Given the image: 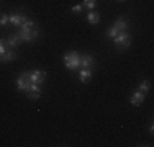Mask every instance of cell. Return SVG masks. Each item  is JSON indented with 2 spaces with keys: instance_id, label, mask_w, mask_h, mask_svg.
<instances>
[{
  "instance_id": "5bb4252c",
  "label": "cell",
  "mask_w": 154,
  "mask_h": 147,
  "mask_svg": "<svg viewBox=\"0 0 154 147\" xmlns=\"http://www.w3.org/2000/svg\"><path fill=\"white\" fill-rule=\"evenodd\" d=\"M87 21H89L90 25H97L98 21H100V13H98L97 10H90V12H87Z\"/></svg>"
},
{
  "instance_id": "d6986e66",
  "label": "cell",
  "mask_w": 154,
  "mask_h": 147,
  "mask_svg": "<svg viewBox=\"0 0 154 147\" xmlns=\"http://www.w3.org/2000/svg\"><path fill=\"white\" fill-rule=\"evenodd\" d=\"M8 23H10L8 21V13H0V26L5 28Z\"/></svg>"
},
{
  "instance_id": "30bf717a",
  "label": "cell",
  "mask_w": 154,
  "mask_h": 147,
  "mask_svg": "<svg viewBox=\"0 0 154 147\" xmlns=\"http://www.w3.org/2000/svg\"><path fill=\"white\" fill-rule=\"evenodd\" d=\"M5 39H7V46H8V49H17V47L21 44V39H20V36H18L17 33H12V34H10L8 38H5Z\"/></svg>"
},
{
  "instance_id": "7402d4cb",
  "label": "cell",
  "mask_w": 154,
  "mask_h": 147,
  "mask_svg": "<svg viewBox=\"0 0 154 147\" xmlns=\"http://www.w3.org/2000/svg\"><path fill=\"white\" fill-rule=\"evenodd\" d=\"M116 2H125V0H116Z\"/></svg>"
},
{
  "instance_id": "7a4b0ae2",
  "label": "cell",
  "mask_w": 154,
  "mask_h": 147,
  "mask_svg": "<svg viewBox=\"0 0 154 147\" xmlns=\"http://www.w3.org/2000/svg\"><path fill=\"white\" fill-rule=\"evenodd\" d=\"M113 44H115L116 51H120V52H125V51H126L128 47L133 44V36H131L128 31H120L118 34L113 38Z\"/></svg>"
},
{
  "instance_id": "9a60e30c",
  "label": "cell",
  "mask_w": 154,
  "mask_h": 147,
  "mask_svg": "<svg viewBox=\"0 0 154 147\" xmlns=\"http://www.w3.org/2000/svg\"><path fill=\"white\" fill-rule=\"evenodd\" d=\"M136 90H139V92H143L144 95H148L149 92H151V82L149 80H143V82H139V85H138V88Z\"/></svg>"
},
{
  "instance_id": "9c48e42d",
  "label": "cell",
  "mask_w": 154,
  "mask_h": 147,
  "mask_svg": "<svg viewBox=\"0 0 154 147\" xmlns=\"http://www.w3.org/2000/svg\"><path fill=\"white\" fill-rule=\"evenodd\" d=\"M144 98H146V95L143 93V92L134 90L133 93H131V97H130V105H133V106H141L143 101H144Z\"/></svg>"
},
{
  "instance_id": "44dd1931",
  "label": "cell",
  "mask_w": 154,
  "mask_h": 147,
  "mask_svg": "<svg viewBox=\"0 0 154 147\" xmlns=\"http://www.w3.org/2000/svg\"><path fill=\"white\" fill-rule=\"evenodd\" d=\"M148 131H149V134H152V132H154V124L151 123V124H149V128H148Z\"/></svg>"
},
{
  "instance_id": "277c9868",
  "label": "cell",
  "mask_w": 154,
  "mask_h": 147,
  "mask_svg": "<svg viewBox=\"0 0 154 147\" xmlns=\"http://www.w3.org/2000/svg\"><path fill=\"white\" fill-rule=\"evenodd\" d=\"M28 77H30V82L36 83V85H45L46 83V72L39 70V69H35V70H28Z\"/></svg>"
},
{
  "instance_id": "8992f818",
  "label": "cell",
  "mask_w": 154,
  "mask_h": 147,
  "mask_svg": "<svg viewBox=\"0 0 154 147\" xmlns=\"http://www.w3.org/2000/svg\"><path fill=\"white\" fill-rule=\"evenodd\" d=\"M94 65H95V57L92 54H87V52L80 54V69H94Z\"/></svg>"
},
{
  "instance_id": "7c38bea8",
  "label": "cell",
  "mask_w": 154,
  "mask_h": 147,
  "mask_svg": "<svg viewBox=\"0 0 154 147\" xmlns=\"http://www.w3.org/2000/svg\"><path fill=\"white\" fill-rule=\"evenodd\" d=\"M17 57H18V54L15 52V49H7V52L0 57V62H2V64H8V62L15 61Z\"/></svg>"
},
{
  "instance_id": "3957f363",
  "label": "cell",
  "mask_w": 154,
  "mask_h": 147,
  "mask_svg": "<svg viewBox=\"0 0 154 147\" xmlns=\"http://www.w3.org/2000/svg\"><path fill=\"white\" fill-rule=\"evenodd\" d=\"M62 61H64V67L71 72H75L80 69V54L77 51H69L67 54H64Z\"/></svg>"
},
{
  "instance_id": "ac0fdd59",
  "label": "cell",
  "mask_w": 154,
  "mask_h": 147,
  "mask_svg": "<svg viewBox=\"0 0 154 147\" xmlns=\"http://www.w3.org/2000/svg\"><path fill=\"white\" fill-rule=\"evenodd\" d=\"M7 49H8V46H7V39L5 38H0V57L7 52Z\"/></svg>"
},
{
  "instance_id": "ba28073f",
  "label": "cell",
  "mask_w": 154,
  "mask_h": 147,
  "mask_svg": "<svg viewBox=\"0 0 154 147\" xmlns=\"http://www.w3.org/2000/svg\"><path fill=\"white\" fill-rule=\"evenodd\" d=\"M41 95H43V88L41 85H36V83H31L30 88H28V92H26V97L30 98V100H39L41 98Z\"/></svg>"
},
{
  "instance_id": "6da1fadb",
  "label": "cell",
  "mask_w": 154,
  "mask_h": 147,
  "mask_svg": "<svg viewBox=\"0 0 154 147\" xmlns=\"http://www.w3.org/2000/svg\"><path fill=\"white\" fill-rule=\"evenodd\" d=\"M17 34L20 36L21 43H28V44H33L38 41V38L41 36V28H38V23H36L33 18L28 16L20 26L17 28Z\"/></svg>"
},
{
  "instance_id": "52a82bcc",
  "label": "cell",
  "mask_w": 154,
  "mask_h": 147,
  "mask_svg": "<svg viewBox=\"0 0 154 147\" xmlns=\"http://www.w3.org/2000/svg\"><path fill=\"white\" fill-rule=\"evenodd\" d=\"M28 18V15H25L23 12H15V13H8V21L13 25L15 28H18L25 20Z\"/></svg>"
},
{
  "instance_id": "ffe728a7",
  "label": "cell",
  "mask_w": 154,
  "mask_h": 147,
  "mask_svg": "<svg viewBox=\"0 0 154 147\" xmlns=\"http://www.w3.org/2000/svg\"><path fill=\"white\" fill-rule=\"evenodd\" d=\"M82 5H80V3H77V5H74V7H72V13H80V12H82Z\"/></svg>"
},
{
  "instance_id": "4fadbf2b",
  "label": "cell",
  "mask_w": 154,
  "mask_h": 147,
  "mask_svg": "<svg viewBox=\"0 0 154 147\" xmlns=\"http://www.w3.org/2000/svg\"><path fill=\"white\" fill-rule=\"evenodd\" d=\"M113 25L118 28V31H128V26H130V23H128V20H126L125 16L116 18V20L113 21Z\"/></svg>"
},
{
  "instance_id": "2e32d148",
  "label": "cell",
  "mask_w": 154,
  "mask_h": 147,
  "mask_svg": "<svg viewBox=\"0 0 154 147\" xmlns=\"http://www.w3.org/2000/svg\"><path fill=\"white\" fill-rule=\"evenodd\" d=\"M82 8L87 10V12H90V10H95V7H97V0H82Z\"/></svg>"
},
{
  "instance_id": "5b68a950",
  "label": "cell",
  "mask_w": 154,
  "mask_h": 147,
  "mask_svg": "<svg viewBox=\"0 0 154 147\" xmlns=\"http://www.w3.org/2000/svg\"><path fill=\"white\" fill-rule=\"evenodd\" d=\"M15 83H17V88L21 92V93H26L28 88H30V85H31L30 77H28V70H26V72H21L20 75L17 77Z\"/></svg>"
},
{
  "instance_id": "8fae6325",
  "label": "cell",
  "mask_w": 154,
  "mask_h": 147,
  "mask_svg": "<svg viewBox=\"0 0 154 147\" xmlns=\"http://www.w3.org/2000/svg\"><path fill=\"white\" fill-rule=\"evenodd\" d=\"M92 75H94V69H80V72H79V80H80L82 83H89L90 79H92Z\"/></svg>"
},
{
  "instance_id": "e0dca14e",
  "label": "cell",
  "mask_w": 154,
  "mask_h": 147,
  "mask_svg": "<svg viewBox=\"0 0 154 147\" xmlns=\"http://www.w3.org/2000/svg\"><path fill=\"white\" fill-rule=\"evenodd\" d=\"M118 33H120V31H118V28H116L115 25H112V26H110L107 31H105V36H107L108 39H113L116 34H118Z\"/></svg>"
}]
</instances>
